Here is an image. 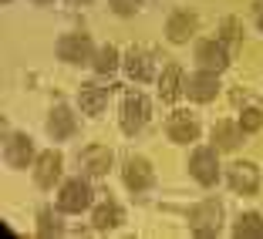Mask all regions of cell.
<instances>
[{
    "mask_svg": "<svg viewBox=\"0 0 263 239\" xmlns=\"http://www.w3.org/2000/svg\"><path fill=\"white\" fill-rule=\"evenodd\" d=\"M189 98L193 101H213L219 94V81H216V74L213 71H199L196 77H189Z\"/></svg>",
    "mask_w": 263,
    "mask_h": 239,
    "instance_id": "cell-10",
    "label": "cell"
},
{
    "mask_svg": "<svg viewBox=\"0 0 263 239\" xmlns=\"http://www.w3.org/2000/svg\"><path fill=\"white\" fill-rule=\"evenodd\" d=\"M47 125H51V135H54V138H68L71 131H74V118H71V111L64 108V105H58V108L47 115Z\"/></svg>",
    "mask_w": 263,
    "mask_h": 239,
    "instance_id": "cell-14",
    "label": "cell"
},
{
    "mask_svg": "<svg viewBox=\"0 0 263 239\" xmlns=\"http://www.w3.org/2000/svg\"><path fill=\"white\" fill-rule=\"evenodd\" d=\"M58 57L68 61V64H85L91 57V41L85 34H64L58 41Z\"/></svg>",
    "mask_w": 263,
    "mask_h": 239,
    "instance_id": "cell-3",
    "label": "cell"
},
{
    "mask_svg": "<svg viewBox=\"0 0 263 239\" xmlns=\"http://www.w3.org/2000/svg\"><path fill=\"white\" fill-rule=\"evenodd\" d=\"M4 4H10V0H4Z\"/></svg>",
    "mask_w": 263,
    "mask_h": 239,
    "instance_id": "cell-29",
    "label": "cell"
},
{
    "mask_svg": "<svg viewBox=\"0 0 263 239\" xmlns=\"http://www.w3.org/2000/svg\"><path fill=\"white\" fill-rule=\"evenodd\" d=\"M145 122H148L145 98L128 94V98L122 101V131H125V135H135V131H142V125H145Z\"/></svg>",
    "mask_w": 263,
    "mask_h": 239,
    "instance_id": "cell-2",
    "label": "cell"
},
{
    "mask_svg": "<svg viewBox=\"0 0 263 239\" xmlns=\"http://www.w3.org/2000/svg\"><path fill=\"white\" fill-rule=\"evenodd\" d=\"M256 24H260V31H263V7H256Z\"/></svg>",
    "mask_w": 263,
    "mask_h": 239,
    "instance_id": "cell-27",
    "label": "cell"
},
{
    "mask_svg": "<svg viewBox=\"0 0 263 239\" xmlns=\"http://www.w3.org/2000/svg\"><path fill=\"white\" fill-rule=\"evenodd\" d=\"M91 64H95V71H98V74H111V71L118 68V51H115L111 44H105L98 54H95Z\"/></svg>",
    "mask_w": 263,
    "mask_h": 239,
    "instance_id": "cell-22",
    "label": "cell"
},
{
    "mask_svg": "<svg viewBox=\"0 0 263 239\" xmlns=\"http://www.w3.org/2000/svg\"><path fill=\"white\" fill-rule=\"evenodd\" d=\"M223 44H240V21H233V17L223 21Z\"/></svg>",
    "mask_w": 263,
    "mask_h": 239,
    "instance_id": "cell-24",
    "label": "cell"
},
{
    "mask_svg": "<svg viewBox=\"0 0 263 239\" xmlns=\"http://www.w3.org/2000/svg\"><path fill=\"white\" fill-rule=\"evenodd\" d=\"M260 125H263V115H260L256 108H247V111L240 115V128H243V131H260Z\"/></svg>",
    "mask_w": 263,
    "mask_h": 239,
    "instance_id": "cell-23",
    "label": "cell"
},
{
    "mask_svg": "<svg viewBox=\"0 0 263 239\" xmlns=\"http://www.w3.org/2000/svg\"><path fill=\"white\" fill-rule=\"evenodd\" d=\"M165 131H169L172 142L186 145V142H196V138H199V122H196L189 111H176V115L169 118V125H165Z\"/></svg>",
    "mask_w": 263,
    "mask_h": 239,
    "instance_id": "cell-7",
    "label": "cell"
},
{
    "mask_svg": "<svg viewBox=\"0 0 263 239\" xmlns=\"http://www.w3.org/2000/svg\"><path fill=\"white\" fill-rule=\"evenodd\" d=\"M125 71H128L135 81H145V77L152 74V61H148L142 51H132V54L125 57Z\"/></svg>",
    "mask_w": 263,
    "mask_h": 239,
    "instance_id": "cell-20",
    "label": "cell"
},
{
    "mask_svg": "<svg viewBox=\"0 0 263 239\" xmlns=\"http://www.w3.org/2000/svg\"><path fill=\"white\" fill-rule=\"evenodd\" d=\"M7 162L14 165V169H24V165L31 162V138H27V135H14V138L7 142Z\"/></svg>",
    "mask_w": 263,
    "mask_h": 239,
    "instance_id": "cell-12",
    "label": "cell"
},
{
    "mask_svg": "<svg viewBox=\"0 0 263 239\" xmlns=\"http://www.w3.org/2000/svg\"><path fill=\"white\" fill-rule=\"evenodd\" d=\"M122 219H125V212L115 206V202H101V206L95 209L91 223H95V229H111V226H118Z\"/></svg>",
    "mask_w": 263,
    "mask_h": 239,
    "instance_id": "cell-15",
    "label": "cell"
},
{
    "mask_svg": "<svg viewBox=\"0 0 263 239\" xmlns=\"http://www.w3.org/2000/svg\"><path fill=\"white\" fill-rule=\"evenodd\" d=\"M108 4L115 14H135L139 10V0H108Z\"/></svg>",
    "mask_w": 263,
    "mask_h": 239,
    "instance_id": "cell-26",
    "label": "cell"
},
{
    "mask_svg": "<svg viewBox=\"0 0 263 239\" xmlns=\"http://www.w3.org/2000/svg\"><path fill=\"white\" fill-rule=\"evenodd\" d=\"M152 165L145 162V158H132L128 165H125V185H128L132 192H142V189H148L152 185Z\"/></svg>",
    "mask_w": 263,
    "mask_h": 239,
    "instance_id": "cell-11",
    "label": "cell"
},
{
    "mask_svg": "<svg viewBox=\"0 0 263 239\" xmlns=\"http://www.w3.org/2000/svg\"><path fill=\"white\" fill-rule=\"evenodd\" d=\"M71 4H88V0H71Z\"/></svg>",
    "mask_w": 263,
    "mask_h": 239,
    "instance_id": "cell-28",
    "label": "cell"
},
{
    "mask_svg": "<svg viewBox=\"0 0 263 239\" xmlns=\"http://www.w3.org/2000/svg\"><path fill=\"white\" fill-rule=\"evenodd\" d=\"M88 202H91V189H88L81 178H71V182L61 185V195H58V209L61 212H81V209H88Z\"/></svg>",
    "mask_w": 263,
    "mask_h": 239,
    "instance_id": "cell-1",
    "label": "cell"
},
{
    "mask_svg": "<svg viewBox=\"0 0 263 239\" xmlns=\"http://www.w3.org/2000/svg\"><path fill=\"white\" fill-rule=\"evenodd\" d=\"M196 57H199L202 71H213V74H219V71L230 64V54H226V44H216V41H202L199 47H196Z\"/></svg>",
    "mask_w": 263,
    "mask_h": 239,
    "instance_id": "cell-8",
    "label": "cell"
},
{
    "mask_svg": "<svg viewBox=\"0 0 263 239\" xmlns=\"http://www.w3.org/2000/svg\"><path fill=\"white\" fill-rule=\"evenodd\" d=\"M105 101H108V91L98 85H85L81 88V108L88 111V115H98L101 108H105Z\"/></svg>",
    "mask_w": 263,
    "mask_h": 239,
    "instance_id": "cell-17",
    "label": "cell"
},
{
    "mask_svg": "<svg viewBox=\"0 0 263 239\" xmlns=\"http://www.w3.org/2000/svg\"><path fill=\"white\" fill-rule=\"evenodd\" d=\"M233 236H236V239H263V216H256V212H247V216L236 223Z\"/></svg>",
    "mask_w": 263,
    "mask_h": 239,
    "instance_id": "cell-19",
    "label": "cell"
},
{
    "mask_svg": "<svg viewBox=\"0 0 263 239\" xmlns=\"http://www.w3.org/2000/svg\"><path fill=\"white\" fill-rule=\"evenodd\" d=\"M58 175H61V155L44 152L37 158V169H34V182H37L41 189H51V185L58 182Z\"/></svg>",
    "mask_w": 263,
    "mask_h": 239,
    "instance_id": "cell-9",
    "label": "cell"
},
{
    "mask_svg": "<svg viewBox=\"0 0 263 239\" xmlns=\"http://www.w3.org/2000/svg\"><path fill=\"white\" fill-rule=\"evenodd\" d=\"M189 169H193V178L202 185H213L219 178V165H216V152L213 148H199L189 158Z\"/></svg>",
    "mask_w": 263,
    "mask_h": 239,
    "instance_id": "cell-5",
    "label": "cell"
},
{
    "mask_svg": "<svg viewBox=\"0 0 263 239\" xmlns=\"http://www.w3.org/2000/svg\"><path fill=\"white\" fill-rule=\"evenodd\" d=\"M37 4H41V0H37Z\"/></svg>",
    "mask_w": 263,
    "mask_h": 239,
    "instance_id": "cell-30",
    "label": "cell"
},
{
    "mask_svg": "<svg viewBox=\"0 0 263 239\" xmlns=\"http://www.w3.org/2000/svg\"><path fill=\"white\" fill-rule=\"evenodd\" d=\"M81 162H85V169L91 172V175H105L111 165V152L108 148H88L85 155H81Z\"/></svg>",
    "mask_w": 263,
    "mask_h": 239,
    "instance_id": "cell-16",
    "label": "cell"
},
{
    "mask_svg": "<svg viewBox=\"0 0 263 239\" xmlns=\"http://www.w3.org/2000/svg\"><path fill=\"white\" fill-rule=\"evenodd\" d=\"M159 98L162 101L179 98V68H165V74L159 77Z\"/></svg>",
    "mask_w": 263,
    "mask_h": 239,
    "instance_id": "cell-21",
    "label": "cell"
},
{
    "mask_svg": "<svg viewBox=\"0 0 263 239\" xmlns=\"http://www.w3.org/2000/svg\"><path fill=\"white\" fill-rule=\"evenodd\" d=\"M196 27V17L193 14H172L169 24H165V34H169V41H189V34H193Z\"/></svg>",
    "mask_w": 263,
    "mask_h": 239,
    "instance_id": "cell-13",
    "label": "cell"
},
{
    "mask_svg": "<svg viewBox=\"0 0 263 239\" xmlns=\"http://www.w3.org/2000/svg\"><path fill=\"white\" fill-rule=\"evenodd\" d=\"M230 189L240 195H253L256 189H260V169L250 162H236L230 169Z\"/></svg>",
    "mask_w": 263,
    "mask_h": 239,
    "instance_id": "cell-6",
    "label": "cell"
},
{
    "mask_svg": "<svg viewBox=\"0 0 263 239\" xmlns=\"http://www.w3.org/2000/svg\"><path fill=\"white\" fill-rule=\"evenodd\" d=\"M240 131L243 128H233L230 122H219L216 128H213V142H216V148H223V152H233V148L240 145Z\"/></svg>",
    "mask_w": 263,
    "mask_h": 239,
    "instance_id": "cell-18",
    "label": "cell"
},
{
    "mask_svg": "<svg viewBox=\"0 0 263 239\" xmlns=\"http://www.w3.org/2000/svg\"><path fill=\"white\" fill-rule=\"evenodd\" d=\"M37 232L41 236H61V226H58V219L51 216V212H41V219H37Z\"/></svg>",
    "mask_w": 263,
    "mask_h": 239,
    "instance_id": "cell-25",
    "label": "cell"
},
{
    "mask_svg": "<svg viewBox=\"0 0 263 239\" xmlns=\"http://www.w3.org/2000/svg\"><path fill=\"white\" fill-rule=\"evenodd\" d=\"M219 219H223L219 202L216 199L202 202V206L193 212V232H196V236H216V232H219Z\"/></svg>",
    "mask_w": 263,
    "mask_h": 239,
    "instance_id": "cell-4",
    "label": "cell"
}]
</instances>
